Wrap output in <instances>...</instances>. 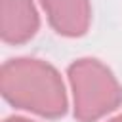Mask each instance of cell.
Wrapping results in <instances>:
<instances>
[{"label": "cell", "mask_w": 122, "mask_h": 122, "mask_svg": "<svg viewBox=\"0 0 122 122\" xmlns=\"http://www.w3.org/2000/svg\"><path fill=\"white\" fill-rule=\"evenodd\" d=\"M0 92L15 109L42 118H61L69 109L59 71L42 59L17 57L6 61L0 69Z\"/></svg>", "instance_id": "obj_1"}, {"label": "cell", "mask_w": 122, "mask_h": 122, "mask_svg": "<svg viewBox=\"0 0 122 122\" xmlns=\"http://www.w3.org/2000/svg\"><path fill=\"white\" fill-rule=\"evenodd\" d=\"M72 111L78 122H97L122 105V86L112 71L93 57H80L67 69Z\"/></svg>", "instance_id": "obj_2"}, {"label": "cell", "mask_w": 122, "mask_h": 122, "mask_svg": "<svg viewBox=\"0 0 122 122\" xmlns=\"http://www.w3.org/2000/svg\"><path fill=\"white\" fill-rule=\"evenodd\" d=\"M40 29L34 0H0V38L6 44H27Z\"/></svg>", "instance_id": "obj_3"}, {"label": "cell", "mask_w": 122, "mask_h": 122, "mask_svg": "<svg viewBox=\"0 0 122 122\" xmlns=\"http://www.w3.org/2000/svg\"><path fill=\"white\" fill-rule=\"evenodd\" d=\"M50 27L67 38H80L92 23L90 0H40Z\"/></svg>", "instance_id": "obj_4"}, {"label": "cell", "mask_w": 122, "mask_h": 122, "mask_svg": "<svg viewBox=\"0 0 122 122\" xmlns=\"http://www.w3.org/2000/svg\"><path fill=\"white\" fill-rule=\"evenodd\" d=\"M4 122H34V120H29V118H23V116H8Z\"/></svg>", "instance_id": "obj_5"}, {"label": "cell", "mask_w": 122, "mask_h": 122, "mask_svg": "<svg viewBox=\"0 0 122 122\" xmlns=\"http://www.w3.org/2000/svg\"><path fill=\"white\" fill-rule=\"evenodd\" d=\"M107 122H122V114H118V116H114V118H111Z\"/></svg>", "instance_id": "obj_6"}]
</instances>
